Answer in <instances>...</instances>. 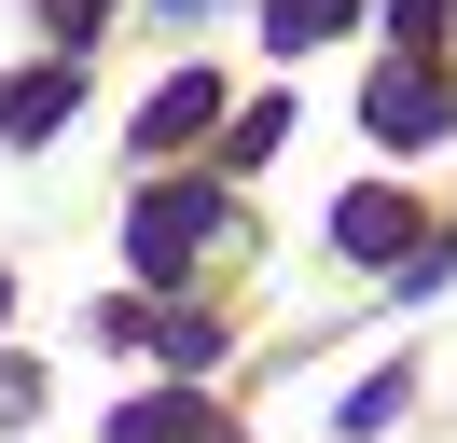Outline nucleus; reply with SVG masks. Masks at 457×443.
<instances>
[{
  "instance_id": "obj_9",
  "label": "nucleus",
  "mask_w": 457,
  "mask_h": 443,
  "mask_svg": "<svg viewBox=\"0 0 457 443\" xmlns=\"http://www.w3.org/2000/svg\"><path fill=\"white\" fill-rule=\"evenodd\" d=\"M97 14H112V0H42V28H56V42H84Z\"/></svg>"
},
{
  "instance_id": "obj_4",
  "label": "nucleus",
  "mask_w": 457,
  "mask_h": 443,
  "mask_svg": "<svg viewBox=\"0 0 457 443\" xmlns=\"http://www.w3.org/2000/svg\"><path fill=\"white\" fill-rule=\"evenodd\" d=\"M208 111H222V70H180V83H153V111H139V138L167 153V138H195Z\"/></svg>"
},
{
  "instance_id": "obj_3",
  "label": "nucleus",
  "mask_w": 457,
  "mask_h": 443,
  "mask_svg": "<svg viewBox=\"0 0 457 443\" xmlns=\"http://www.w3.org/2000/svg\"><path fill=\"white\" fill-rule=\"evenodd\" d=\"M333 249H346V263H416V208H402V194H346V208H333Z\"/></svg>"
},
{
  "instance_id": "obj_6",
  "label": "nucleus",
  "mask_w": 457,
  "mask_h": 443,
  "mask_svg": "<svg viewBox=\"0 0 457 443\" xmlns=\"http://www.w3.org/2000/svg\"><path fill=\"white\" fill-rule=\"evenodd\" d=\"M333 28H346V0H263V42H278V55L333 42Z\"/></svg>"
},
{
  "instance_id": "obj_2",
  "label": "nucleus",
  "mask_w": 457,
  "mask_h": 443,
  "mask_svg": "<svg viewBox=\"0 0 457 443\" xmlns=\"http://www.w3.org/2000/svg\"><path fill=\"white\" fill-rule=\"evenodd\" d=\"M361 111H374V138H444V125H457V83L429 70V55H402V70H374Z\"/></svg>"
},
{
  "instance_id": "obj_8",
  "label": "nucleus",
  "mask_w": 457,
  "mask_h": 443,
  "mask_svg": "<svg viewBox=\"0 0 457 443\" xmlns=\"http://www.w3.org/2000/svg\"><path fill=\"white\" fill-rule=\"evenodd\" d=\"M388 415H402V374H374V388H346V402H333V430H388Z\"/></svg>"
},
{
  "instance_id": "obj_5",
  "label": "nucleus",
  "mask_w": 457,
  "mask_h": 443,
  "mask_svg": "<svg viewBox=\"0 0 457 443\" xmlns=\"http://www.w3.org/2000/svg\"><path fill=\"white\" fill-rule=\"evenodd\" d=\"M70 97H84L70 70H29V83H0V138H42V125H70Z\"/></svg>"
},
{
  "instance_id": "obj_1",
  "label": "nucleus",
  "mask_w": 457,
  "mask_h": 443,
  "mask_svg": "<svg viewBox=\"0 0 457 443\" xmlns=\"http://www.w3.org/2000/svg\"><path fill=\"white\" fill-rule=\"evenodd\" d=\"M208 236H222V180H167V194L125 208V263H139V277H180Z\"/></svg>"
},
{
  "instance_id": "obj_10",
  "label": "nucleus",
  "mask_w": 457,
  "mask_h": 443,
  "mask_svg": "<svg viewBox=\"0 0 457 443\" xmlns=\"http://www.w3.org/2000/svg\"><path fill=\"white\" fill-rule=\"evenodd\" d=\"M0 319H14V277H0Z\"/></svg>"
},
{
  "instance_id": "obj_7",
  "label": "nucleus",
  "mask_w": 457,
  "mask_h": 443,
  "mask_svg": "<svg viewBox=\"0 0 457 443\" xmlns=\"http://www.w3.org/2000/svg\"><path fill=\"white\" fill-rule=\"evenodd\" d=\"M195 430H208L195 402H125V415H112V443H195Z\"/></svg>"
}]
</instances>
